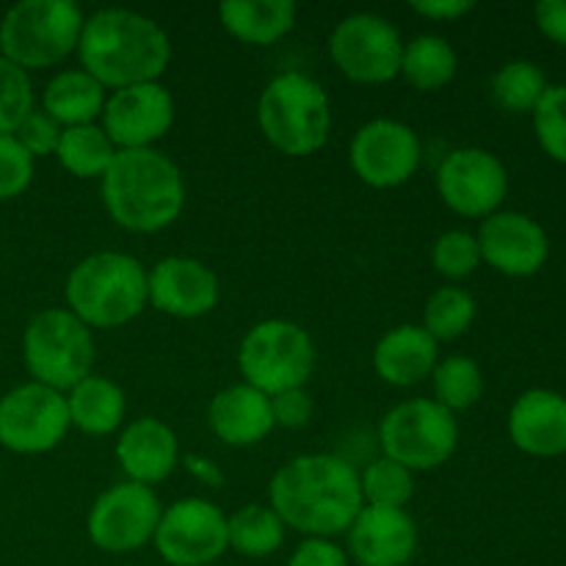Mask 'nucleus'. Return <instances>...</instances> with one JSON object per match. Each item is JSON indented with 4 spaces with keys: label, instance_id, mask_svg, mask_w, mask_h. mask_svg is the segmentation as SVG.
I'll return each instance as SVG.
<instances>
[{
    "label": "nucleus",
    "instance_id": "obj_1",
    "mask_svg": "<svg viewBox=\"0 0 566 566\" xmlns=\"http://www.w3.org/2000/svg\"><path fill=\"white\" fill-rule=\"evenodd\" d=\"M269 506L280 514L285 528L298 531L304 539L343 536L365 506L357 468L335 453L291 459L271 479Z\"/></svg>",
    "mask_w": 566,
    "mask_h": 566
},
{
    "label": "nucleus",
    "instance_id": "obj_2",
    "mask_svg": "<svg viewBox=\"0 0 566 566\" xmlns=\"http://www.w3.org/2000/svg\"><path fill=\"white\" fill-rule=\"evenodd\" d=\"M81 70L105 88L160 81L171 64V39L153 17L133 9H99L83 22Z\"/></svg>",
    "mask_w": 566,
    "mask_h": 566
},
{
    "label": "nucleus",
    "instance_id": "obj_3",
    "mask_svg": "<svg viewBox=\"0 0 566 566\" xmlns=\"http://www.w3.org/2000/svg\"><path fill=\"white\" fill-rule=\"evenodd\" d=\"M99 193L111 221L136 235L166 230L186 208L180 166L158 147L119 149L99 177Z\"/></svg>",
    "mask_w": 566,
    "mask_h": 566
},
{
    "label": "nucleus",
    "instance_id": "obj_4",
    "mask_svg": "<svg viewBox=\"0 0 566 566\" xmlns=\"http://www.w3.org/2000/svg\"><path fill=\"white\" fill-rule=\"evenodd\" d=\"M66 310L88 329H119L147 310V265L127 252L83 258L66 276Z\"/></svg>",
    "mask_w": 566,
    "mask_h": 566
},
{
    "label": "nucleus",
    "instance_id": "obj_5",
    "mask_svg": "<svg viewBox=\"0 0 566 566\" xmlns=\"http://www.w3.org/2000/svg\"><path fill=\"white\" fill-rule=\"evenodd\" d=\"M258 125L271 147L282 155H315L329 142L332 130V105L326 88L307 72H280L260 94Z\"/></svg>",
    "mask_w": 566,
    "mask_h": 566
},
{
    "label": "nucleus",
    "instance_id": "obj_6",
    "mask_svg": "<svg viewBox=\"0 0 566 566\" xmlns=\"http://www.w3.org/2000/svg\"><path fill=\"white\" fill-rule=\"evenodd\" d=\"M83 22L72 0H20L0 20V55L25 72L59 66L77 53Z\"/></svg>",
    "mask_w": 566,
    "mask_h": 566
},
{
    "label": "nucleus",
    "instance_id": "obj_7",
    "mask_svg": "<svg viewBox=\"0 0 566 566\" xmlns=\"http://www.w3.org/2000/svg\"><path fill=\"white\" fill-rule=\"evenodd\" d=\"M238 370L247 385L269 398L298 390L315 370V343L310 332L293 321H260L238 346Z\"/></svg>",
    "mask_w": 566,
    "mask_h": 566
},
{
    "label": "nucleus",
    "instance_id": "obj_8",
    "mask_svg": "<svg viewBox=\"0 0 566 566\" xmlns=\"http://www.w3.org/2000/svg\"><path fill=\"white\" fill-rule=\"evenodd\" d=\"M22 359L31 381L70 392L92 376L94 337L81 318L61 307H48L28 321L22 332Z\"/></svg>",
    "mask_w": 566,
    "mask_h": 566
},
{
    "label": "nucleus",
    "instance_id": "obj_9",
    "mask_svg": "<svg viewBox=\"0 0 566 566\" xmlns=\"http://www.w3.org/2000/svg\"><path fill=\"white\" fill-rule=\"evenodd\" d=\"M381 457L403 464L412 473L437 470L457 453L459 423L434 398H412L381 418Z\"/></svg>",
    "mask_w": 566,
    "mask_h": 566
},
{
    "label": "nucleus",
    "instance_id": "obj_10",
    "mask_svg": "<svg viewBox=\"0 0 566 566\" xmlns=\"http://www.w3.org/2000/svg\"><path fill=\"white\" fill-rule=\"evenodd\" d=\"M329 55L348 81L379 86L401 75L403 39L387 17L357 11L335 25L329 36Z\"/></svg>",
    "mask_w": 566,
    "mask_h": 566
},
{
    "label": "nucleus",
    "instance_id": "obj_11",
    "mask_svg": "<svg viewBox=\"0 0 566 566\" xmlns=\"http://www.w3.org/2000/svg\"><path fill=\"white\" fill-rule=\"evenodd\" d=\"M164 503L153 486L119 481L99 492L86 517V534L97 551L111 556L142 551L155 539Z\"/></svg>",
    "mask_w": 566,
    "mask_h": 566
},
{
    "label": "nucleus",
    "instance_id": "obj_12",
    "mask_svg": "<svg viewBox=\"0 0 566 566\" xmlns=\"http://www.w3.org/2000/svg\"><path fill=\"white\" fill-rule=\"evenodd\" d=\"M64 392L25 381L0 398V446L20 457L50 453L70 434Z\"/></svg>",
    "mask_w": 566,
    "mask_h": 566
},
{
    "label": "nucleus",
    "instance_id": "obj_13",
    "mask_svg": "<svg viewBox=\"0 0 566 566\" xmlns=\"http://www.w3.org/2000/svg\"><path fill=\"white\" fill-rule=\"evenodd\" d=\"M155 551L169 566H210L230 551L227 514L208 497H180L164 506Z\"/></svg>",
    "mask_w": 566,
    "mask_h": 566
},
{
    "label": "nucleus",
    "instance_id": "obj_14",
    "mask_svg": "<svg viewBox=\"0 0 566 566\" xmlns=\"http://www.w3.org/2000/svg\"><path fill=\"white\" fill-rule=\"evenodd\" d=\"M437 193L457 216L484 221L506 199L509 171L490 149L459 147L437 169Z\"/></svg>",
    "mask_w": 566,
    "mask_h": 566
},
{
    "label": "nucleus",
    "instance_id": "obj_15",
    "mask_svg": "<svg viewBox=\"0 0 566 566\" xmlns=\"http://www.w3.org/2000/svg\"><path fill=\"white\" fill-rule=\"evenodd\" d=\"M423 158V147L415 133L401 119H370L354 133L348 144L352 169L365 186L370 188H398L415 177Z\"/></svg>",
    "mask_w": 566,
    "mask_h": 566
},
{
    "label": "nucleus",
    "instance_id": "obj_16",
    "mask_svg": "<svg viewBox=\"0 0 566 566\" xmlns=\"http://www.w3.org/2000/svg\"><path fill=\"white\" fill-rule=\"evenodd\" d=\"M175 125V99L160 81L116 88L105 99L99 127L116 149H149Z\"/></svg>",
    "mask_w": 566,
    "mask_h": 566
},
{
    "label": "nucleus",
    "instance_id": "obj_17",
    "mask_svg": "<svg viewBox=\"0 0 566 566\" xmlns=\"http://www.w3.org/2000/svg\"><path fill=\"white\" fill-rule=\"evenodd\" d=\"M475 238L481 263L503 276H534L551 254V241L539 221L517 210H497L486 216Z\"/></svg>",
    "mask_w": 566,
    "mask_h": 566
},
{
    "label": "nucleus",
    "instance_id": "obj_18",
    "mask_svg": "<svg viewBox=\"0 0 566 566\" xmlns=\"http://www.w3.org/2000/svg\"><path fill=\"white\" fill-rule=\"evenodd\" d=\"M219 276L202 260L171 254L147 271V296L158 313L193 321L219 304Z\"/></svg>",
    "mask_w": 566,
    "mask_h": 566
},
{
    "label": "nucleus",
    "instance_id": "obj_19",
    "mask_svg": "<svg viewBox=\"0 0 566 566\" xmlns=\"http://www.w3.org/2000/svg\"><path fill=\"white\" fill-rule=\"evenodd\" d=\"M346 536L357 566H409L418 553V525L407 509L363 506Z\"/></svg>",
    "mask_w": 566,
    "mask_h": 566
},
{
    "label": "nucleus",
    "instance_id": "obj_20",
    "mask_svg": "<svg viewBox=\"0 0 566 566\" xmlns=\"http://www.w3.org/2000/svg\"><path fill=\"white\" fill-rule=\"evenodd\" d=\"M114 453L125 481L142 486L160 484L180 468V442L160 418H136L122 426Z\"/></svg>",
    "mask_w": 566,
    "mask_h": 566
},
{
    "label": "nucleus",
    "instance_id": "obj_21",
    "mask_svg": "<svg viewBox=\"0 0 566 566\" xmlns=\"http://www.w3.org/2000/svg\"><path fill=\"white\" fill-rule=\"evenodd\" d=\"M509 437L528 457L551 459L566 453V396L528 390L509 412Z\"/></svg>",
    "mask_w": 566,
    "mask_h": 566
},
{
    "label": "nucleus",
    "instance_id": "obj_22",
    "mask_svg": "<svg viewBox=\"0 0 566 566\" xmlns=\"http://www.w3.org/2000/svg\"><path fill=\"white\" fill-rule=\"evenodd\" d=\"M208 426L230 448H252L263 442L274 426V412H271V398L265 392L254 390L252 385L224 387L216 392L208 407Z\"/></svg>",
    "mask_w": 566,
    "mask_h": 566
},
{
    "label": "nucleus",
    "instance_id": "obj_23",
    "mask_svg": "<svg viewBox=\"0 0 566 566\" xmlns=\"http://www.w3.org/2000/svg\"><path fill=\"white\" fill-rule=\"evenodd\" d=\"M440 343L420 324L392 326L374 348V370L385 385L415 387L440 363Z\"/></svg>",
    "mask_w": 566,
    "mask_h": 566
},
{
    "label": "nucleus",
    "instance_id": "obj_24",
    "mask_svg": "<svg viewBox=\"0 0 566 566\" xmlns=\"http://www.w3.org/2000/svg\"><path fill=\"white\" fill-rule=\"evenodd\" d=\"M298 6L293 0H224L219 20L232 39L254 48H271L293 31Z\"/></svg>",
    "mask_w": 566,
    "mask_h": 566
},
{
    "label": "nucleus",
    "instance_id": "obj_25",
    "mask_svg": "<svg viewBox=\"0 0 566 566\" xmlns=\"http://www.w3.org/2000/svg\"><path fill=\"white\" fill-rule=\"evenodd\" d=\"M64 396L72 429H77L81 434L108 437L125 426L127 396L108 376H86Z\"/></svg>",
    "mask_w": 566,
    "mask_h": 566
},
{
    "label": "nucleus",
    "instance_id": "obj_26",
    "mask_svg": "<svg viewBox=\"0 0 566 566\" xmlns=\"http://www.w3.org/2000/svg\"><path fill=\"white\" fill-rule=\"evenodd\" d=\"M108 88L94 81L86 70H61L42 92V111L61 127L94 125L103 116Z\"/></svg>",
    "mask_w": 566,
    "mask_h": 566
},
{
    "label": "nucleus",
    "instance_id": "obj_27",
    "mask_svg": "<svg viewBox=\"0 0 566 566\" xmlns=\"http://www.w3.org/2000/svg\"><path fill=\"white\" fill-rule=\"evenodd\" d=\"M459 55L446 36L420 33L403 42L401 75L418 92H437L457 77Z\"/></svg>",
    "mask_w": 566,
    "mask_h": 566
},
{
    "label": "nucleus",
    "instance_id": "obj_28",
    "mask_svg": "<svg viewBox=\"0 0 566 566\" xmlns=\"http://www.w3.org/2000/svg\"><path fill=\"white\" fill-rule=\"evenodd\" d=\"M285 523L271 506L249 503L227 517V542L230 551L247 558H269L285 545Z\"/></svg>",
    "mask_w": 566,
    "mask_h": 566
},
{
    "label": "nucleus",
    "instance_id": "obj_29",
    "mask_svg": "<svg viewBox=\"0 0 566 566\" xmlns=\"http://www.w3.org/2000/svg\"><path fill=\"white\" fill-rule=\"evenodd\" d=\"M116 153L119 149L105 136L99 122H94V125L64 127L61 130L59 149H55V158H59L61 169L70 171L72 177L92 180V177H103L108 171Z\"/></svg>",
    "mask_w": 566,
    "mask_h": 566
},
{
    "label": "nucleus",
    "instance_id": "obj_30",
    "mask_svg": "<svg viewBox=\"0 0 566 566\" xmlns=\"http://www.w3.org/2000/svg\"><path fill=\"white\" fill-rule=\"evenodd\" d=\"M429 379L431 390H434V401L453 415L475 407L484 396L481 365L473 357H464V354H451V357L440 359Z\"/></svg>",
    "mask_w": 566,
    "mask_h": 566
},
{
    "label": "nucleus",
    "instance_id": "obj_31",
    "mask_svg": "<svg viewBox=\"0 0 566 566\" xmlns=\"http://www.w3.org/2000/svg\"><path fill=\"white\" fill-rule=\"evenodd\" d=\"M475 298L459 285H442L429 296L423 307V329L437 343L459 340L475 321Z\"/></svg>",
    "mask_w": 566,
    "mask_h": 566
},
{
    "label": "nucleus",
    "instance_id": "obj_32",
    "mask_svg": "<svg viewBox=\"0 0 566 566\" xmlns=\"http://www.w3.org/2000/svg\"><path fill=\"white\" fill-rule=\"evenodd\" d=\"M547 92V77L534 61H509L492 77V99L509 114H534Z\"/></svg>",
    "mask_w": 566,
    "mask_h": 566
},
{
    "label": "nucleus",
    "instance_id": "obj_33",
    "mask_svg": "<svg viewBox=\"0 0 566 566\" xmlns=\"http://www.w3.org/2000/svg\"><path fill=\"white\" fill-rule=\"evenodd\" d=\"M365 506L407 509L415 497V473L392 459L379 457L359 473Z\"/></svg>",
    "mask_w": 566,
    "mask_h": 566
},
{
    "label": "nucleus",
    "instance_id": "obj_34",
    "mask_svg": "<svg viewBox=\"0 0 566 566\" xmlns=\"http://www.w3.org/2000/svg\"><path fill=\"white\" fill-rule=\"evenodd\" d=\"M31 72L0 55V136H14L17 127L36 108Z\"/></svg>",
    "mask_w": 566,
    "mask_h": 566
},
{
    "label": "nucleus",
    "instance_id": "obj_35",
    "mask_svg": "<svg viewBox=\"0 0 566 566\" xmlns=\"http://www.w3.org/2000/svg\"><path fill=\"white\" fill-rule=\"evenodd\" d=\"M431 265L446 280L459 282L475 274L481 265L479 238L468 230H448L431 243Z\"/></svg>",
    "mask_w": 566,
    "mask_h": 566
},
{
    "label": "nucleus",
    "instance_id": "obj_36",
    "mask_svg": "<svg viewBox=\"0 0 566 566\" xmlns=\"http://www.w3.org/2000/svg\"><path fill=\"white\" fill-rule=\"evenodd\" d=\"M534 130L539 147L558 164H566V86H547L534 108Z\"/></svg>",
    "mask_w": 566,
    "mask_h": 566
},
{
    "label": "nucleus",
    "instance_id": "obj_37",
    "mask_svg": "<svg viewBox=\"0 0 566 566\" xmlns=\"http://www.w3.org/2000/svg\"><path fill=\"white\" fill-rule=\"evenodd\" d=\"M36 160L25 153L14 136H0V202L28 191Z\"/></svg>",
    "mask_w": 566,
    "mask_h": 566
},
{
    "label": "nucleus",
    "instance_id": "obj_38",
    "mask_svg": "<svg viewBox=\"0 0 566 566\" xmlns=\"http://www.w3.org/2000/svg\"><path fill=\"white\" fill-rule=\"evenodd\" d=\"M61 130H64V127H61L53 116L44 114L42 108H33L31 114H28V119L17 127L14 138L25 147V153L36 160L55 155L61 142Z\"/></svg>",
    "mask_w": 566,
    "mask_h": 566
},
{
    "label": "nucleus",
    "instance_id": "obj_39",
    "mask_svg": "<svg viewBox=\"0 0 566 566\" xmlns=\"http://www.w3.org/2000/svg\"><path fill=\"white\" fill-rule=\"evenodd\" d=\"M271 412H274V426L282 429H304L313 420L315 403L304 387L298 390H285L271 398Z\"/></svg>",
    "mask_w": 566,
    "mask_h": 566
},
{
    "label": "nucleus",
    "instance_id": "obj_40",
    "mask_svg": "<svg viewBox=\"0 0 566 566\" xmlns=\"http://www.w3.org/2000/svg\"><path fill=\"white\" fill-rule=\"evenodd\" d=\"M287 566H348V553L335 539L307 536L291 553Z\"/></svg>",
    "mask_w": 566,
    "mask_h": 566
},
{
    "label": "nucleus",
    "instance_id": "obj_41",
    "mask_svg": "<svg viewBox=\"0 0 566 566\" xmlns=\"http://www.w3.org/2000/svg\"><path fill=\"white\" fill-rule=\"evenodd\" d=\"M409 9L431 22H451L470 14V11L475 9V3L473 0H412Z\"/></svg>",
    "mask_w": 566,
    "mask_h": 566
},
{
    "label": "nucleus",
    "instance_id": "obj_42",
    "mask_svg": "<svg viewBox=\"0 0 566 566\" xmlns=\"http://www.w3.org/2000/svg\"><path fill=\"white\" fill-rule=\"evenodd\" d=\"M536 25L551 42L566 48V0H542L536 3Z\"/></svg>",
    "mask_w": 566,
    "mask_h": 566
},
{
    "label": "nucleus",
    "instance_id": "obj_43",
    "mask_svg": "<svg viewBox=\"0 0 566 566\" xmlns=\"http://www.w3.org/2000/svg\"><path fill=\"white\" fill-rule=\"evenodd\" d=\"M182 470H186L188 475H191L197 484L202 486H210V490H221L224 486V473H221L219 464L213 462V459L208 457H199V453H191V457H182L180 459Z\"/></svg>",
    "mask_w": 566,
    "mask_h": 566
},
{
    "label": "nucleus",
    "instance_id": "obj_44",
    "mask_svg": "<svg viewBox=\"0 0 566 566\" xmlns=\"http://www.w3.org/2000/svg\"><path fill=\"white\" fill-rule=\"evenodd\" d=\"M210 566H219V564H210Z\"/></svg>",
    "mask_w": 566,
    "mask_h": 566
}]
</instances>
